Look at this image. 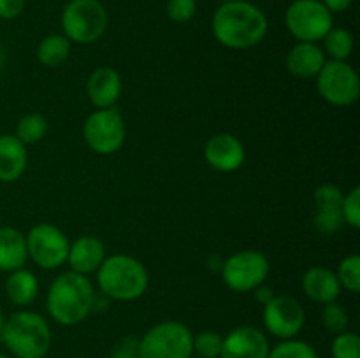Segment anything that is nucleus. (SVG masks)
<instances>
[{"label":"nucleus","mask_w":360,"mask_h":358,"mask_svg":"<svg viewBox=\"0 0 360 358\" xmlns=\"http://www.w3.org/2000/svg\"><path fill=\"white\" fill-rule=\"evenodd\" d=\"M48 119L41 112H28V114L21 116L16 123V130L14 135L28 146V144H37L44 139L48 133Z\"/></svg>","instance_id":"nucleus-24"},{"label":"nucleus","mask_w":360,"mask_h":358,"mask_svg":"<svg viewBox=\"0 0 360 358\" xmlns=\"http://www.w3.org/2000/svg\"><path fill=\"white\" fill-rule=\"evenodd\" d=\"M348 323H350V316H348L347 309L340 304V302H329L323 305L322 309V325L326 326L327 332L338 333L347 332Z\"/></svg>","instance_id":"nucleus-29"},{"label":"nucleus","mask_w":360,"mask_h":358,"mask_svg":"<svg viewBox=\"0 0 360 358\" xmlns=\"http://www.w3.org/2000/svg\"><path fill=\"white\" fill-rule=\"evenodd\" d=\"M105 256H108V251L102 239H98L97 235H81L76 241L70 242L67 263L74 272L90 276L97 272Z\"/></svg>","instance_id":"nucleus-16"},{"label":"nucleus","mask_w":360,"mask_h":358,"mask_svg":"<svg viewBox=\"0 0 360 358\" xmlns=\"http://www.w3.org/2000/svg\"><path fill=\"white\" fill-rule=\"evenodd\" d=\"M315 79L320 97L334 107H350L359 100L360 77L348 62L327 60Z\"/></svg>","instance_id":"nucleus-10"},{"label":"nucleus","mask_w":360,"mask_h":358,"mask_svg":"<svg viewBox=\"0 0 360 358\" xmlns=\"http://www.w3.org/2000/svg\"><path fill=\"white\" fill-rule=\"evenodd\" d=\"M165 14L174 23H188L197 14V0H167Z\"/></svg>","instance_id":"nucleus-32"},{"label":"nucleus","mask_w":360,"mask_h":358,"mask_svg":"<svg viewBox=\"0 0 360 358\" xmlns=\"http://www.w3.org/2000/svg\"><path fill=\"white\" fill-rule=\"evenodd\" d=\"M221 2H232V0H221Z\"/></svg>","instance_id":"nucleus-39"},{"label":"nucleus","mask_w":360,"mask_h":358,"mask_svg":"<svg viewBox=\"0 0 360 358\" xmlns=\"http://www.w3.org/2000/svg\"><path fill=\"white\" fill-rule=\"evenodd\" d=\"M0 339L14 358H44L51 350L53 333L44 316L23 309L6 318Z\"/></svg>","instance_id":"nucleus-4"},{"label":"nucleus","mask_w":360,"mask_h":358,"mask_svg":"<svg viewBox=\"0 0 360 358\" xmlns=\"http://www.w3.org/2000/svg\"><path fill=\"white\" fill-rule=\"evenodd\" d=\"M313 225L322 235H334L345 227L341 207H315V216H313Z\"/></svg>","instance_id":"nucleus-27"},{"label":"nucleus","mask_w":360,"mask_h":358,"mask_svg":"<svg viewBox=\"0 0 360 358\" xmlns=\"http://www.w3.org/2000/svg\"><path fill=\"white\" fill-rule=\"evenodd\" d=\"M221 346H224V336L214 330H202L193 333V353L200 358H220Z\"/></svg>","instance_id":"nucleus-28"},{"label":"nucleus","mask_w":360,"mask_h":358,"mask_svg":"<svg viewBox=\"0 0 360 358\" xmlns=\"http://www.w3.org/2000/svg\"><path fill=\"white\" fill-rule=\"evenodd\" d=\"M269 21L266 13L248 0L221 2L211 18V32L218 44L227 49H250L266 39Z\"/></svg>","instance_id":"nucleus-1"},{"label":"nucleus","mask_w":360,"mask_h":358,"mask_svg":"<svg viewBox=\"0 0 360 358\" xmlns=\"http://www.w3.org/2000/svg\"><path fill=\"white\" fill-rule=\"evenodd\" d=\"M341 214H343L345 225H348L354 230L360 228V188L354 186L350 192L345 193L343 202H341Z\"/></svg>","instance_id":"nucleus-31"},{"label":"nucleus","mask_w":360,"mask_h":358,"mask_svg":"<svg viewBox=\"0 0 360 358\" xmlns=\"http://www.w3.org/2000/svg\"><path fill=\"white\" fill-rule=\"evenodd\" d=\"M0 358H11V357H7V354H4V353H0Z\"/></svg>","instance_id":"nucleus-38"},{"label":"nucleus","mask_w":360,"mask_h":358,"mask_svg":"<svg viewBox=\"0 0 360 358\" xmlns=\"http://www.w3.org/2000/svg\"><path fill=\"white\" fill-rule=\"evenodd\" d=\"M4 323H6V314H4L2 307H0V333H2V329H4Z\"/></svg>","instance_id":"nucleus-37"},{"label":"nucleus","mask_w":360,"mask_h":358,"mask_svg":"<svg viewBox=\"0 0 360 358\" xmlns=\"http://www.w3.org/2000/svg\"><path fill=\"white\" fill-rule=\"evenodd\" d=\"M72 51V42L63 34H49L39 41L35 56L39 63L48 69H56L69 60Z\"/></svg>","instance_id":"nucleus-22"},{"label":"nucleus","mask_w":360,"mask_h":358,"mask_svg":"<svg viewBox=\"0 0 360 358\" xmlns=\"http://www.w3.org/2000/svg\"><path fill=\"white\" fill-rule=\"evenodd\" d=\"M39 295V281L32 270L21 269L9 272L6 279V297L7 300L18 307L30 305Z\"/></svg>","instance_id":"nucleus-21"},{"label":"nucleus","mask_w":360,"mask_h":358,"mask_svg":"<svg viewBox=\"0 0 360 358\" xmlns=\"http://www.w3.org/2000/svg\"><path fill=\"white\" fill-rule=\"evenodd\" d=\"M109 358H139V339L125 337L112 347Z\"/></svg>","instance_id":"nucleus-33"},{"label":"nucleus","mask_w":360,"mask_h":358,"mask_svg":"<svg viewBox=\"0 0 360 358\" xmlns=\"http://www.w3.org/2000/svg\"><path fill=\"white\" fill-rule=\"evenodd\" d=\"M28 258L44 270H56L67 263L70 241L62 228L37 223L25 234Z\"/></svg>","instance_id":"nucleus-11"},{"label":"nucleus","mask_w":360,"mask_h":358,"mask_svg":"<svg viewBox=\"0 0 360 358\" xmlns=\"http://www.w3.org/2000/svg\"><path fill=\"white\" fill-rule=\"evenodd\" d=\"M262 307L264 329L276 339H295L304 329V307L292 295H274Z\"/></svg>","instance_id":"nucleus-12"},{"label":"nucleus","mask_w":360,"mask_h":358,"mask_svg":"<svg viewBox=\"0 0 360 358\" xmlns=\"http://www.w3.org/2000/svg\"><path fill=\"white\" fill-rule=\"evenodd\" d=\"M95 290L90 277L74 270L60 274L46 293V311L55 323L74 326L83 323L95 309Z\"/></svg>","instance_id":"nucleus-2"},{"label":"nucleus","mask_w":360,"mask_h":358,"mask_svg":"<svg viewBox=\"0 0 360 358\" xmlns=\"http://www.w3.org/2000/svg\"><path fill=\"white\" fill-rule=\"evenodd\" d=\"M336 276L343 290L350 293H359L360 291V256L357 253L345 256L340 262L336 270Z\"/></svg>","instance_id":"nucleus-25"},{"label":"nucleus","mask_w":360,"mask_h":358,"mask_svg":"<svg viewBox=\"0 0 360 358\" xmlns=\"http://www.w3.org/2000/svg\"><path fill=\"white\" fill-rule=\"evenodd\" d=\"M123 91L122 76L116 69L108 65L97 67L88 76L86 95L95 109L116 107Z\"/></svg>","instance_id":"nucleus-15"},{"label":"nucleus","mask_w":360,"mask_h":358,"mask_svg":"<svg viewBox=\"0 0 360 358\" xmlns=\"http://www.w3.org/2000/svg\"><path fill=\"white\" fill-rule=\"evenodd\" d=\"M274 291H273V288L271 286H267L266 283L264 284H260V286H257L255 290H253V297H255V300L259 302V304H262V305H266L267 302L271 300V298L274 297Z\"/></svg>","instance_id":"nucleus-36"},{"label":"nucleus","mask_w":360,"mask_h":358,"mask_svg":"<svg viewBox=\"0 0 360 358\" xmlns=\"http://www.w3.org/2000/svg\"><path fill=\"white\" fill-rule=\"evenodd\" d=\"M27 0H0V20H16L23 14Z\"/></svg>","instance_id":"nucleus-34"},{"label":"nucleus","mask_w":360,"mask_h":358,"mask_svg":"<svg viewBox=\"0 0 360 358\" xmlns=\"http://www.w3.org/2000/svg\"><path fill=\"white\" fill-rule=\"evenodd\" d=\"M323 42V53L327 60H338V62H348L355 49V39L348 28L345 27H333L327 32Z\"/></svg>","instance_id":"nucleus-23"},{"label":"nucleus","mask_w":360,"mask_h":358,"mask_svg":"<svg viewBox=\"0 0 360 358\" xmlns=\"http://www.w3.org/2000/svg\"><path fill=\"white\" fill-rule=\"evenodd\" d=\"M269 351V340L262 330L243 325L224 336L220 358H267Z\"/></svg>","instance_id":"nucleus-14"},{"label":"nucleus","mask_w":360,"mask_h":358,"mask_svg":"<svg viewBox=\"0 0 360 358\" xmlns=\"http://www.w3.org/2000/svg\"><path fill=\"white\" fill-rule=\"evenodd\" d=\"M60 25L72 44H94L108 30L109 14L101 0H69L62 9Z\"/></svg>","instance_id":"nucleus-5"},{"label":"nucleus","mask_w":360,"mask_h":358,"mask_svg":"<svg viewBox=\"0 0 360 358\" xmlns=\"http://www.w3.org/2000/svg\"><path fill=\"white\" fill-rule=\"evenodd\" d=\"M28 260L25 234L14 227H0V272H13Z\"/></svg>","instance_id":"nucleus-20"},{"label":"nucleus","mask_w":360,"mask_h":358,"mask_svg":"<svg viewBox=\"0 0 360 358\" xmlns=\"http://www.w3.org/2000/svg\"><path fill=\"white\" fill-rule=\"evenodd\" d=\"M285 27L297 42H322L334 27V14L320 0H294L285 11Z\"/></svg>","instance_id":"nucleus-8"},{"label":"nucleus","mask_w":360,"mask_h":358,"mask_svg":"<svg viewBox=\"0 0 360 358\" xmlns=\"http://www.w3.org/2000/svg\"><path fill=\"white\" fill-rule=\"evenodd\" d=\"M95 276L98 291L104 297L118 302L137 300L150 286V274L144 263L136 256L122 253L105 256Z\"/></svg>","instance_id":"nucleus-3"},{"label":"nucleus","mask_w":360,"mask_h":358,"mask_svg":"<svg viewBox=\"0 0 360 358\" xmlns=\"http://www.w3.org/2000/svg\"><path fill=\"white\" fill-rule=\"evenodd\" d=\"M267 358H319L315 347L301 339L280 340L274 347H271Z\"/></svg>","instance_id":"nucleus-26"},{"label":"nucleus","mask_w":360,"mask_h":358,"mask_svg":"<svg viewBox=\"0 0 360 358\" xmlns=\"http://www.w3.org/2000/svg\"><path fill=\"white\" fill-rule=\"evenodd\" d=\"M271 272L267 256L259 249H241L224 260L221 263V279L229 290L236 293H248L257 286L266 283Z\"/></svg>","instance_id":"nucleus-9"},{"label":"nucleus","mask_w":360,"mask_h":358,"mask_svg":"<svg viewBox=\"0 0 360 358\" xmlns=\"http://www.w3.org/2000/svg\"><path fill=\"white\" fill-rule=\"evenodd\" d=\"M193 333L185 323L167 319L139 339V358H192Z\"/></svg>","instance_id":"nucleus-6"},{"label":"nucleus","mask_w":360,"mask_h":358,"mask_svg":"<svg viewBox=\"0 0 360 358\" xmlns=\"http://www.w3.org/2000/svg\"><path fill=\"white\" fill-rule=\"evenodd\" d=\"M320 2H322L333 14H340L350 9L354 0H320Z\"/></svg>","instance_id":"nucleus-35"},{"label":"nucleus","mask_w":360,"mask_h":358,"mask_svg":"<svg viewBox=\"0 0 360 358\" xmlns=\"http://www.w3.org/2000/svg\"><path fill=\"white\" fill-rule=\"evenodd\" d=\"M204 158L211 168L224 174L239 171L246 160L245 144L234 133L221 132L210 137L204 146Z\"/></svg>","instance_id":"nucleus-13"},{"label":"nucleus","mask_w":360,"mask_h":358,"mask_svg":"<svg viewBox=\"0 0 360 358\" xmlns=\"http://www.w3.org/2000/svg\"><path fill=\"white\" fill-rule=\"evenodd\" d=\"M83 137L94 153L109 157L118 153L127 139V123L116 107L95 109L83 123Z\"/></svg>","instance_id":"nucleus-7"},{"label":"nucleus","mask_w":360,"mask_h":358,"mask_svg":"<svg viewBox=\"0 0 360 358\" xmlns=\"http://www.w3.org/2000/svg\"><path fill=\"white\" fill-rule=\"evenodd\" d=\"M27 165V146L14 133H0V183L18 181Z\"/></svg>","instance_id":"nucleus-19"},{"label":"nucleus","mask_w":360,"mask_h":358,"mask_svg":"<svg viewBox=\"0 0 360 358\" xmlns=\"http://www.w3.org/2000/svg\"><path fill=\"white\" fill-rule=\"evenodd\" d=\"M301 286L309 300L322 305L336 302L340 298L341 290H343L336 276V270L323 265L309 267L302 276Z\"/></svg>","instance_id":"nucleus-17"},{"label":"nucleus","mask_w":360,"mask_h":358,"mask_svg":"<svg viewBox=\"0 0 360 358\" xmlns=\"http://www.w3.org/2000/svg\"><path fill=\"white\" fill-rule=\"evenodd\" d=\"M333 358H360V337L355 332H341L330 344Z\"/></svg>","instance_id":"nucleus-30"},{"label":"nucleus","mask_w":360,"mask_h":358,"mask_svg":"<svg viewBox=\"0 0 360 358\" xmlns=\"http://www.w3.org/2000/svg\"><path fill=\"white\" fill-rule=\"evenodd\" d=\"M326 62L327 56L322 46L316 42H297L287 53L285 67L292 76L299 77V79H315Z\"/></svg>","instance_id":"nucleus-18"}]
</instances>
